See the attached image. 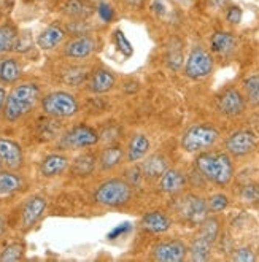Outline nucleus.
<instances>
[{
	"mask_svg": "<svg viewBox=\"0 0 259 262\" xmlns=\"http://www.w3.org/2000/svg\"><path fill=\"white\" fill-rule=\"evenodd\" d=\"M134 195V186L126 178H110L99 184V188L94 192V202L109 207L118 208L127 205Z\"/></svg>",
	"mask_w": 259,
	"mask_h": 262,
	"instance_id": "obj_4",
	"label": "nucleus"
},
{
	"mask_svg": "<svg viewBox=\"0 0 259 262\" xmlns=\"http://www.w3.org/2000/svg\"><path fill=\"white\" fill-rule=\"evenodd\" d=\"M239 40L234 34L231 32H215L211 35L210 46L211 51L220 56H229L237 50Z\"/></svg>",
	"mask_w": 259,
	"mask_h": 262,
	"instance_id": "obj_23",
	"label": "nucleus"
},
{
	"mask_svg": "<svg viewBox=\"0 0 259 262\" xmlns=\"http://www.w3.org/2000/svg\"><path fill=\"white\" fill-rule=\"evenodd\" d=\"M88 2H91V4H100V2H103V0H88Z\"/></svg>",
	"mask_w": 259,
	"mask_h": 262,
	"instance_id": "obj_47",
	"label": "nucleus"
},
{
	"mask_svg": "<svg viewBox=\"0 0 259 262\" xmlns=\"http://www.w3.org/2000/svg\"><path fill=\"white\" fill-rule=\"evenodd\" d=\"M100 142V134L88 124H77L69 129L60 140V146L66 149H84Z\"/></svg>",
	"mask_w": 259,
	"mask_h": 262,
	"instance_id": "obj_8",
	"label": "nucleus"
},
{
	"mask_svg": "<svg viewBox=\"0 0 259 262\" xmlns=\"http://www.w3.org/2000/svg\"><path fill=\"white\" fill-rule=\"evenodd\" d=\"M207 204H208L210 213L217 214V213H221L229 207V197L224 195V194H213L210 199H207Z\"/></svg>",
	"mask_w": 259,
	"mask_h": 262,
	"instance_id": "obj_36",
	"label": "nucleus"
},
{
	"mask_svg": "<svg viewBox=\"0 0 259 262\" xmlns=\"http://www.w3.org/2000/svg\"><path fill=\"white\" fill-rule=\"evenodd\" d=\"M213 245L210 240L204 238L202 235L197 234L191 245L188 246L189 248V259L192 262H205V260H210L211 259V251H213Z\"/></svg>",
	"mask_w": 259,
	"mask_h": 262,
	"instance_id": "obj_26",
	"label": "nucleus"
},
{
	"mask_svg": "<svg viewBox=\"0 0 259 262\" xmlns=\"http://www.w3.org/2000/svg\"><path fill=\"white\" fill-rule=\"evenodd\" d=\"M7 232V220L4 216H0V238H2Z\"/></svg>",
	"mask_w": 259,
	"mask_h": 262,
	"instance_id": "obj_45",
	"label": "nucleus"
},
{
	"mask_svg": "<svg viewBox=\"0 0 259 262\" xmlns=\"http://www.w3.org/2000/svg\"><path fill=\"white\" fill-rule=\"evenodd\" d=\"M140 226L143 230H146L149 234H164L167 230H170L172 218L169 214H165L164 211H159V210L148 211L142 216Z\"/></svg>",
	"mask_w": 259,
	"mask_h": 262,
	"instance_id": "obj_17",
	"label": "nucleus"
},
{
	"mask_svg": "<svg viewBox=\"0 0 259 262\" xmlns=\"http://www.w3.org/2000/svg\"><path fill=\"white\" fill-rule=\"evenodd\" d=\"M66 37H67V32L62 27L57 24H51L40 32V35L37 37V45L43 51H51L62 45Z\"/></svg>",
	"mask_w": 259,
	"mask_h": 262,
	"instance_id": "obj_18",
	"label": "nucleus"
},
{
	"mask_svg": "<svg viewBox=\"0 0 259 262\" xmlns=\"http://www.w3.org/2000/svg\"><path fill=\"white\" fill-rule=\"evenodd\" d=\"M116 86V76L112 70L105 67H97L96 70L91 72L88 88L94 94H106Z\"/></svg>",
	"mask_w": 259,
	"mask_h": 262,
	"instance_id": "obj_16",
	"label": "nucleus"
},
{
	"mask_svg": "<svg viewBox=\"0 0 259 262\" xmlns=\"http://www.w3.org/2000/svg\"><path fill=\"white\" fill-rule=\"evenodd\" d=\"M224 146H226V152H229L232 158L240 159V158H247L251 152H254L257 146V140H256V135L251 130L242 129L227 137Z\"/></svg>",
	"mask_w": 259,
	"mask_h": 262,
	"instance_id": "obj_10",
	"label": "nucleus"
},
{
	"mask_svg": "<svg viewBox=\"0 0 259 262\" xmlns=\"http://www.w3.org/2000/svg\"><path fill=\"white\" fill-rule=\"evenodd\" d=\"M208 5L215 10H226L231 5V0H207Z\"/></svg>",
	"mask_w": 259,
	"mask_h": 262,
	"instance_id": "obj_43",
	"label": "nucleus"
},
{
	"mask_svg": "<svg viewBox=\"0 0 259 262\" xmlns=\"http://www.w3.org/2000/svg\"><path fill=\"white\" fill-rule=\"evenodd\" d=\"M245 94L237 88H227L217 97V108L226 118H239L247 110Z\"/></svg>",
	"mask_w": 259,
	"mask_h": 262,
	"instance_id": "obj_9",
	"label": "nucleus"
},
{
	"mask_svg": "<svg viewBox=\"0 0 259 262\" xmlns=\"http://www.w3.org/2000/svg\"><path fill=\"white\" fill-rule=\"evenodd\" d=\"M220 130L213 126L202 122V124H194L188 127L181 135V149L189 154H199L204 151H210L220 142Z\"/></svg>",
	"mask_w": 259,
	"mask_h": 262,
	"instance_id": "obj_5",
	"label": "nucleus"
},
{
	"mask_svg": "<svg viewBox=\"0 0 259 262\" xmlns=\"http://www.w3.org/2000/svg\"><path fill=\"white\" fill-rule=\"evenodd\" d=\"M99 14H100V18L103 21H110L113 18V10H112L110 5L100 2V5H99Z\"/></svg>",
	"mask_w": 259,
	"mask_h": 262,
	"instance_id": "obj_42",
	"label": "nucleus"
},
{
	"mask_svg": "<svg viewBox=\"0 0 259 262\" xmlns=\"http://www.w3.org/2000/svg\"><path fill=\"white\" fill-rule=\"evenodd\" d=\"M151 149V142L145 134H135L127 145L126 149V161L131 164H135L148 156Z\"/></svg>",
	"mask_w": 259,
	"mask_h": 262,
	"instance_id": "obj_20",
	"label": "nucleus"
},
{
	"mask_svg": "<svg viewBox=\"0 0 259 262\" xmlns=\"http://www.w3.org/2000/svg\"><path fill=\"white\" fill-rule=\"evenodd\" d=\"M69 32H72V35H86L89 32V26L86 23V19H72V23L69 24Z\"/></svg>",
	"mask_w": 259,
	"mask_h": 262,
	"instance_id": "obj_38",
	"label": "nucleus"
},
{
	"mask_svg": "<svg viewBox=\"0 0 259 262\" xmlns=\"http://www.w3.org/2000/svg\"><path fill=\"white\" fill-rule=\"evenodd\" d=\"M256 259H257V256L250 246L237 248L235 251H232V256H231V260H234V262H254Z\"/></svg>",
	"mask_w": 259,
	"mask_h": 262,
	"instance_id": "obj_37",
	"label": "nucleus"
},
{
	"mask_svg": "<svg viewBox=\"0 0 259 262\" xmlns=\"http://www.w3.org/2000/svg\"><path fill=\"white\" fill-rule=\"evenodd\" d=\"M185 75L189 80L194 81H201L205 80L213 73V69H215V60H213V56L208 50H205L204 46H194V48L189 51L186 60H185Z\"/></svg>",
	"mask_w": 259,
	"mask_h": 262,
	"instance_id": "obj_7",
	"label": "nucleus"
},
{
	"mask_svg": "<svg viewBox=\"0 0 259 262\" xmlns=\"http://www.w3.org/2000/svg\"><path fill=\"white\" fill-rule=\"evenodd\" d=\"M0 162L10 170H19L24 165V151L21 145L0 137Z\"/></svg>",
	"mask_w": 259,
	"mask_h": 262,
	"instance_id": "obj_14",
	"label": "nucleus"
},
{
	"mask_svg": "<svg viewBox=\"0 0 259 262\" xmlns=\"http://www.w3.org/2000/svg\"><path fill=\"white\" fill-rule=\"evenodd\" d=\"M70 167V161L64 154H50L40 162V175L43 178H56Z\"/></svg>",
	"mask_w": 259,
	"mask_h": 262,
	"instance_id": "obj_19",
	"label": "nucleus"
},
{
	"mask_svg": "<svg viewBox=\"0 0 259 262\" xmlns=\"http://www.w3.org/2000/svg\"><path fill=\"white\" fill-rule=\"evenodd\" d=\"M97 46L99 41L96 37L93 35H80V37H75L73 40H70L66 48H64V56L69 59H88L89 56H93L97 51Z\"/></svg>",
	"mask_w": 259,
	"mask_h": 262,
	"instance_id": "obj_12",
	"label": "nucleus"
},
{
	"mask_svg": "<svg viewBox=\"0 0 259 262\" xmlns=\"http://www.w3.org/2000/svg\"><path fill=\"white\" fill-rule=\"evenodd\" d=\"M127 173H129V177H127V181L132 184V186H134V184L137 186V184L140 183V180L143 178V173H142V168H140V165H135V167H132Z\"/></svg>",
	"mask_w": 259,
	"mask_h": 262,
	"instance_id": "obj_41",
	"label": "nucleus"
},
{
	"mask_svg": "<svg viewBox=\"0 0 259 262\" xmlns=\"http://www.w3.org/2000/svg\"><path fill=\"white\" fill-rule=\"evenodd\" d=\"M243 94L251 106H259V75H250L243 80Z\"/></svg>",
	"mask_w": 259,
	"mask_h": 262,
	"instance_id": "obj_32",
	"label": "nucleus"
},
{
	"mask_svg": "<svg viewBox=\"0 0 259 262\" xmlns=\"http://www.w3.org/2000/svg\"><path fill=\"white\" fill-rule=\"evenodd\" d=\"M196 170L202 178L215 186L224 188L231 184L235 175V165L229 152L204 151L196 156Z\"/></svg>",
	"mask_w": 259,
	"mask_h": 262,
	"instance_id": "obj_1",
	"label": "nucleus"
},
{
	"mask_svg": "<svg viewBox=\"0 0 259 262\" xmlns=\"http://www.w3.org/2000/svg\"><path fill=\"white\" fill-rule=\"evenodd\" d=\"M115 40H116V43L119 46V50L123 51L124 54L129 56L132 53V46H131V43L127 41V38L124 37V34L121 32V30H116V32H115Z\"/></svg>",
	"mask_w": 259,
	"mask_h": 262,
	"instance_id": "obj_40",
	"label": "nucleus"
},
{
	"mask_svg": "<svg viewBox=\"0 0 259 262\" xmlns=\"http://www.w3.org/2000/svg\"><path fill=\"white\" fill-rule=\"evenodd\" d=\"M7 91L5 88L0 86V113H4V106H5V102H7Z\"/></svg>",
	"mask_w": 259,
	"mask_h": 262,
	"instance_id": "obj_44",
	"label": "nucleus"
},
{
	"mask_svg": "<svg viewBox=\"0 0 259 262\" xmlns=\"http://www.w3.org/2000/svg\"><path fill=\"white\" fill-rule=\"evenodd\" d=\"M0 172H2V162H0Z\"/></svg>",
	"mask_w": 259,
	"mask_h": 262,
	"instance_id": "obj_48",
	"label": "nucleus"
},
{
	"mask_svg": "<svg viewBox=\"0 0 259 262\" xmlns=\"http://www.w3.org/2000/svg\"><path fill=\"white\" fill-rule=\"evenodd\" d=\"M24 188V180L14 170H2L0 172V199L10 197Z\"/></svg>",
	"mask_w": 259,
	"mask_h": 262,
	"instance_id": "obj_25",
	"label": "nucleus"
},
{
	"mask_svg": "<svg viewBox=\"0 0 259 262\" xmlns=\"http://www.w3.org/2000/svg\"><path fill=\"white\" fill-rule=\"evenodd\" d=\"M62 11L70 19H88L94 13V8L88 0H66Z\"/></svg>",
	"mask_w": 259,
	"mask_h": 262,
	"instance_id": "obj_27",
	"label": "nucleus"
},
{
	"mask_svg": "<svg viewBox=\"0 0 259 262\" xmlns=\"http://www.w3.org/2000/svg\"><path fill=\"white\" fill-rule=\"evenodd\" d=\"M175 200L172 204V210L175 213V216L188 226H199L207 216H208V204L207 199L202 195H197L192 192L188 194H178L174 195Z\"/></svg>",
	"mask_w": 259,
	"mask_h": 262,
	"instance_id": "obj_3",
	"label": "nucleus"
},
{
	"mask_svg": "<svg viewBox=\"0 0 259 262\" xmlns=\"http://www.w3.org/2000/svg\"><path fill=\"white\" fill-rule=\"evenodd\" d=\"M88 78V69L84 67H70L64 73V81L70 86H80Z\"/></svg>",
	"mask_w": 259,
	"mask_h": 262,
	"instance_id": "obj_35",
	"label": "nucleus"
},
{
	"mask_svg": "<svg viewBox=\"0 0 259 262\" xmlns=\"http://www.w3.org/2000/svg\"><path fill=\"white\" fill-rule=\"evenodd\" d=\"M240 199L247 205H259V184L248 183L240 189Z\"/></svg>",
	"mask_w": 259,
	"mask_h": 262,
	"instance_id": "obj_34",
	"label": "nucleus"
},
{
	"mask_svg": "<svg viewBox=\"0 0 259 262\" xmlns=\"http://www.w3.org/2000/svg\"><path fill=\"white\" fill-rule=\"evenodd\" d=\"M41 100V91L37 83L16 84L7 96L4 118L8 122H16L32 112Z\"/></svg>",
	"mask_w": 259,
	"mask_h": 262,
	"instance_id": "obj_2",
	"label": "nucleus"
},
{
	"mask_svg": "<svg viewBox=\"0 0 259 262\" xmlns=\"http://www.w3.org/2000/svg\"><path fill=\"white\" fill-rule=\"evenodd\" d=\"M48 202L43 195H32L23 204L21 208V223L24 229H32L47 211Z\"/></svg>",
	"mask_w": 259,
	"mask_h": 262,
	"instance_id": "obj_13",
	"label": "nucleus"
},
{
	"mask_svg": "<svg viewBox=\"0 0 259 262\" xmlns=\"http://www.w3.org/2000/svg\"><path fill=\"white\" fill-rule=\"evenodd\" d=\"M124 2H126L129 7H132V8H140L142 4H143V0H124Z\"/></svg>",
	"mask_w": 259,
	"mask_h": 262,
	"instance_id": "obj_46",
	"label": "nucleus"
},
{
	"mask_svg": "<svg viewBox=\"0 0 259 262\" xmlns=\"http://www.w3.org/2000/svg\"><path fill=\"white\" fill-rule=\"evenodd\" d=\"M242 16H243V13H242V8L240 7H235V5H229L226 8V19L227 23H231V24H239L242 21Z\"/></svg>",
	"mask_w": 259,
	"mask_h": 262,
	"instance_id": "obj_39",
	"label": "nucleus"
},
{
	"mask_svg": "<svg viewBox=\"0 0 259 262\" xmlns=\"http://www.w3.org/2000/svg\"><path fill=\"white\" fill-rule=\"evenodd\" d=\"M23 75V67L16 59L7 57L0 62V83L2 84H16Z\"/></svg>",
	"mask_w": 259,
	"mask_h": 262,
	"instance_id": "obj_28",
	"label": "nucleus"
},
{
	"mask_svg": "<svg viewBox=\"0 0 259 262\" xmlns=\"http://www.w3.org/2000/svg\"><path fill=\"white\" fill-rule=\"evenodd\" d=\"M126 159V149L119 145H109L105 146L99 156V165L100 170L103 172H110L115 170L116 167H119L123 164V161Z\"/></svg>",
	"mask_w": 259,
	"mask_h": 262,
	"instance_id": "obj_21",
	"label": "nucleus"
},
{
	"mask_svg": "<svg viewBox=\"0 0 259 262\" xmlns=\"http://www.w3.org/2000/svg\"><path fill=\"white\" fill-rule=\"evenodd\" d=\"M41 110L47 116L57 118V119H67L78 115L80 103L75 99L73 94L67 91H53L50 94L43 96L40 100Z\"/></svg>",
	"mask_w": 259,
	"mask_h": 262,
	"instance_id": "obj_6",
	"label": "nucleus"
},
{
	"mask_svg": "<svg viewBox=\"0 0 259 262\" xmlns=\"http://www.w3.org/2000/svg\"><path fill=\"white\" fill-rule=\"evenodd\" d=\"M142 168V173L145 178L149 180H159L162 177V173L169 168V161L164 156L162 152H155V154H149L148 158H145V161L140 165Z\"/></svg>",
	"mask_w": 259,
	"mask_h": 262,
	"instance_id": "obj_22",
	"label": "nucleus"
},
{
	"mask_svg": "<svg viewBox=\"0 0 259 262\" xmlns=\"http://www.w3.org/2000/svg\"><path fill=\"white\" fill-rule=\"evenodd\" d=\"M97 164H99V159H97L96 154L83 152V154H80V156H77L73 159V162L70 165V172L75 177L86 178V177H91L94 173Z\"/></svg>",
	"mask_w": 259,
	"mask_h": 262,
	"instance_id": "obj_24",
	"label": "nucleus"
},
{
	"mask_svg": "<svg viewBox=\"0 0 259 262\" xmlns=\"http://www.w3.org/2000/svg\"><path fill=\"white\" fill-rule=\"evenodd\" d=\"M199 230H197V234L202 235L204 238L210 240L213 245H217L218 238H220V234H221V220L218 216H208L197 226Z\"/></svg>",
	"mask_w": 259,
	"mask_h": 262,
	"instance_id": "obj_29",
	"label": "nucleus"
},
{
	"mask_svg": "<svg viewBox=\"0 0 259 262\" xmlns=\"http://www.w3.org/2000/svg\"><path fill=\"white\" fill-rule=\"evenodd\" d=\"M151 254H153V259L158 262H183L189 256V248L185 242L174 238L158 243L153 251H151Z\"/></svg>",
	"mask_w": 259,
	"mask_h": 262,
	"instance_id": "obj_11",
	"label": "nucleus"
},
{
	"mask_svg": "<svg viewBox=\"0 0 259 262\" xmlns=\"http://www.w3.org/2000/svg\"><path fill=\"white\" fill-rule=\"evenodd\" d=\"M18 38H19L18 30L13 26L7 24V26L0 27V54L8 53V51L16 48Z\"/></svg>",
	"mask_w": 259,
	"mask_h": 262,
	"instance_id": "obj_31",
	"label": "nucleus"
},
{
	"mask_svg": "<svg viewBox=\"0 0 259 262\" xmlns=\"http://www.w3.org/2000/svg\"><path fill=\"white\" fill-rule=\"evenodd\" d=\"M24 243L21 242H13L7 245L5 248L0 251V262H18L24 259Z\"/></svg>",
	"mask_w": 259,
	"mask_h": 262,
	"instance_id": "obj_33",
	"label": "nucleus"
},
{
	"mask_svg": "<svg viewBox=\"0 0 259 262\" xmlns=\"http://www.w3.org/2000/svg\"><path fill=\"white\" fill-rule=\"evenodd\" d=\"M186 184H188L186 175L181 170H178V168L169 167L159 178V189L169 195H178L181 192H185Z\"/></svg>",
	"mask_w": 259,
	"mask_h": 262,
	"instance_id": "obj_15",
	"label": "nucleus"
},
{
	"mask_svg": "<svg viewBox=\"0 0 259 262\" xmlns=\"http://www.w3.org/2000/svg\"><path fill=\"white\" fill-rule=\"evenodd\" d=\"M165 62L170 70H180L185 66V54H183V45L178 38H174L167 46Z\"/></svg>",
	"mask_w": 259,
	"mask_h": 262,
	"instance_id": "obj_30",
	"label": "nucleus"
}]
</instances>
